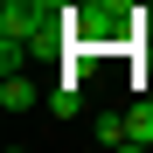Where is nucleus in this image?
<instances>
[{
  "mask_svg": "<svg viewBox=\"0 0 153 153\" xmlns=\"http://www.w3.org/2000/svg\"><path fill=\"white\" fill-rule=\"evenodd\" d=\"M0 105H7V111H35V105H42L35 76H21V70H7V76H0Z\"/></svg>",
  "mask_w": 153,
  "mask_h": 153,
  "instance_id": "1",
  "label": "nucleus"
},
{
  "mask_svg": "<svg viewBox=\"0 0 153 153\" xmlns=\"http://www.w3.org/2000/svg\"><path fill=\"white\" fill-rule=\"evenodd\" d=\"M125 146H153V97H139L125 111Z\"/></svg>",
  "mask_w": 153,
  "mask_h": 153,
  "instance_id": "2",
  "label": "nucleus"
},
{
  "mask_svg": "<svg viewBox=\"0 0 153 153\" xmlns=\"http://www.w3.org/2000/svg\"><path fill=\"white\" fill-rule=\"evenodd\" d=\"M49 111H56V118H76V111H84V97H76V84H70V76L49 91Z\"/></svg>",
  "mask_w": 153,
  "mask_h": 153,
  "instance_id": "3",
  "label": "nucleus"
},
{
  "mask_svg": "<svg viewBox=\"0 0 153 153\" xmlns=\"http://www.w3.org/2000/svg\"><path fill=\"white\" fill-rule=\"evenodd\" d=\"M97 146H125V111H105V118H97Z\"/></svg>",
  "mask_w": 153,
  "mask_h": 153,
  "instance_id": "4",
  "label": "nucleus"
},
{
  "mask_svg": "<svg viewBox=\"0 0 153 153\" xmlns=\"http://www.w3.org/2000/svg\"><path fill=\"white\" fill-rule=\"evenodd\" d=\"M139 28H146V35H153V7H139Z\"/></svg>",
  "mask_w": 153,
  "mask_h": 153,
  "instance_id": "5",
  "label": "nucleus"
}]
</instances>
